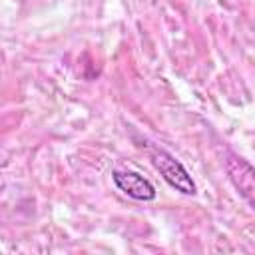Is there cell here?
Wrapping results in <instances>:
<instances>
[{
    "instance_id": "7a4b0ae2",
    "label": "cell",
    "mask_w": 255,
    "mask_h": 255,
    "mask_svg": "<svg viewBox=\"0 0 255 255\" xmlns=\"http://www.w3.org/2000/svg\"><path fill=\"white\" fill-rule=\"evenodd\" d=\"M225 169L239 195H243L249 201V205L255 207V167L249 165L243 157L231 153L225 159Z\"/></svg>"
},
{
    "instance_id": "3957f363",
    "label": "cell",
    "mask_w": 255,
    "mask_h": 255,
    "mask_svg": "<svg viewBox=\"0 0 255 255\" xmlns=\"http://www.w3.org/2000/svg\"><path fill=\"white\" fill-rule=\"evenodd\" d=\"M114 185L128 197L137 199V201H153L157 197V191L153 187V183L149 179H145L143 175L135 173V171H120L116 169L112 173Z\"/></svg>"
},
{
    "instance_id": "6da1fadb",
    "label": "cell",
    "mask_w": 255,
    "mask_h": 255,
    "mask_svg": "<svg viewBox=\"0 0 255 255\" xmlns=\"http://www.w3.org/2000/svg\"><path fill=\"white\" fill-rule=\"evenodd\" d=\"M151 163L153 167L161 173V177L177 191L185 193V195H193L195 193V183L189 175V171L185 169V165L181 161H177L169 151L161 149V147H153L151 153Z\"/></svg>"
}]
</instances>
